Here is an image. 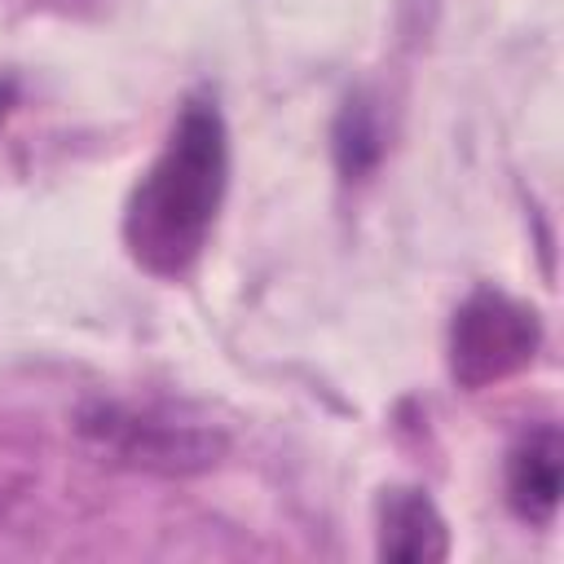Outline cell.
<instances>
[{"label":"cell","mask_w":564,"mask_h":564,"mask_svg":"<svg viewBox=\"0 0 564 564\" xmlns=\"http://www.w3.org/2000/svg\"><path fill=\"white\" fill-rule=\"evenodd\" d=\"M229 181V137L216 101H185L163 150L123 207V242L145 273L181 278L207 247Z\"/></svg>","instance_id":"obj_1"},{"label":"cell","mask_w":564,"mask_h":564,"mask_svg":"<svg viewBox=\"0 0 564 564\" xmlns=\"http://www.w3.org/2000/svg\"><path fill=\"white\" fill-rule=\"evenodd\" d=\"M375 551L392 564H436L449 555V529L423 489H388L375 511Z\"/></svg>","instance_id":"obj_4"},{"label":"cell","mask_w":564,"mask_h":564,"mask_svg":"<svg viewBox=\"0 0 564 564\" xmlns=\"http://www.w3.org/2000/svg\"><path fill=\"white\" fill-rule=\"evenodd\" d=\"M335 150H339V163H344L348 176H361V172L379 159V128H375V119H370L361 106H352V101H348V110H344V119H339Z\"/></svg>","instance_id":"obj_6"},{"label":"cell","mask_w":564,"mask_h":564,"mask_svg":"<svg viewBox=\"0 0 564 564\" xmlns=\"http://www.w3.org/2000/svg\"><path fill=\"white\" fill-rule=\"evenodd\" d=\"M0 119H4V88H0Z\"/></svg>","instance_id":"obj_8"},{"label":"cell","mask_w":564,"mask_h":564,"mask_svg":"<svg viewBox=\"0 0 564 564\" xmlns=\"http://www.w3.org/2000/svg\"><path fill=\"white\" fill-rule=\"evenodd\" d=\"M18 498H22V489L0 471V529L9 524V516H13V507H18Z\"/></svg>","instance_id":"obj_7"},{"label":"cell","mask_w":564,"mask_h":564,"mask_svg":"<svg viewBox=\"0 0 564 564\" xmlns=\"http://www.w3.org/2000/svg\"><path fill=\"white\" fill-rule=\"evenodd\" d=\"M542 344V322L529 304L502 291H476L449 322V375L467 392L520 375Z\"/></svg>","instance_id":"obj_3"},{"label":"cell","mask_w":564,"mask_h":564,"mask_svg":"<svg viewBox=\"0 0 564 564\" xmlns=\"http://www.w3.org/2000/svg\"><path fill=\"white\" fill-rule=\"evenodd\" d=\"M564 449L560 432L551 423L524 432L507 454V502L529 524H551L560 507V480H564Z\"/></svg>","instance_id":"obj_5"},{"label":"cell","mask_w":564,"mask_h":564,"mask_svg":"<svg viewBox=\"0 0 564 564\" xmlns=\"http://www.w3.org/2000/svg\"><path fill=\"white\" fill-rule=\"evenodd\" d=\"M75 432L97 463L145 476H198L225 458V432L185 423L163 410H137L119 401H93L79 410Z\"/></svg>","instance_id":"obj_2"}]
</instances>
